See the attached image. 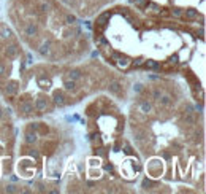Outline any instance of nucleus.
<instances>
[{
    "label": "nucleus",
    "mask_w": 206,
    "mask_h": 194,
    "mask_svg": "<svg viewBox=\"0 0 206 194\" xmlns=\"http://www.w3.org/2000/svg\"><path fill=\"white\" fill-rule=\"evenodd\" d=\"M157 100H158V104H160L162 107H165V108H170V107L173 105V99L168 96V94H162Z\"/></svg>",
    "instance_id": "nucleus-1"
},
{
    "label": "nucleus",
    "mask_w": 206,
    "mask_h": 194,
    "mask_svg": "<svg viewBox=\"0 0 206 194\" xmlns=\"http://www.w3.org/2000/svg\"><path fill=\"white\" fill-rule=\"evenodd\" d=\"M17 89H19L17 83L11 81V83H8V85L5 86V94H8V96H14V94H17Z\"/></svg>",
    "instance_id": "nucleus-2"
},
{
    "label": "nucleus",
    "mask_w": 206,
    "mask_h": 194,
    "mask_svg": "<svg viewBox=\"0 0 206 194\" xmlns=\"http://www.w3.org/2000/svg\"><path fill=\"white\" fill-rule=\"evenodd\" d=\"M19 112H21L22 115H30V113L33 112V104H30V102H22V104L19 105Z\"/></svg>",
    "instance_id": "nucleus-3"
},
{
    "label": "nucleus",
    "mask_w": 206,
    "mask_h": 194,
    "mask_svg": "<svg viewBox=\"0 0 206 194\" xmlns=\"http://www.w3.org/2000/svg\"><path fill=\"white\" fill-rule=\"evenodd\" d=\"M116 64H117L119 69H124V70H125V69L130 65V64H132V61L127 59V57H124V56H119V57L116 59Z\"/></svg>",
    "instance_id": "nucleus-4"
},
{
    "label": "nucleus",
    "mask_w": 206,
    "mask_h": 194,
    "mask_svg": "<svg viewBox=\"0 0 206 194\" xmlns=\"http://www.w3.org/2000/svg\"><path fill=\"white\" fill-rule=\"evenodd\" d=\"M120 89H122V86H120L119 81H111L109 86H108V91L111 92V94H119Z\"/></svg>",
    "instance_id": "nucleus-5"
},
{
    "label": "nucleus",
    "mask_w": 206,
    "mask_h": 194,
    "mask_svg": "<svg viewBox=\"0 0 206 194\" xmlns=\"http://www.w3.org/2000/svg\"><path fill=\"white\" fill-rule=\"evenodd\" d=\"M35 108L38 110L40 113H43V112H46V108H48V102H46V99H38L35 102Z\"/></svg>",
    "instance_id": "nucleus-6"
},
{
    "label": "nucleus",
    "mask_w": 206,
    "mask_h": 194,
    "mask_svg": "<svg viewBox=\"0 0 206 194\" xmlns=\"http://www.w3.org/2000/svg\"><path fill=\"white\" fill-rule=\"evenodd\" d=\"M111 18V13H103V14H100L98 18H97V24L100 26V27H105V24H106V21Z\"/></svg>",
    "instance_id": "nucleus-7"
},
{
    "label": "nucleus",
    "mask_w": 206,
    "mask_h": 194,
    "mask_svg": "<svg viewBox=\"0 0 206 194\" xmlns=\"http://www.w3.org/2000/svg\"><path fill=\"white\" fill-rule=\"evenodd\" d=\"M25 34L30 35V37L36 35V34H38V26H36V24H27L25 26Z\"/></svg>",
    "instance_id": "nucleus-8"
},
{
    "label": "nucleus",
    "mask_w": 206,
    "mask_h": 194,
    "mask_svg": "<svg viewBox=\"0 0 206 194\" xmlns=\"http://www.w3.org/2000/svg\"><path fill=\"white\" fill-rule=\"evenodd\" d=\"M40 54H41V56H48V54H49V51H51V42L48 40V42H44L41 46H40Z\"/></svg>",
    "instance_id": "nucleus-9"
},
{
    "label": "nucleus",
    "mask_w": 206,
    "mask_h": 194,
    "mask_svg": "<svg viewBox=\"0 0 206 194\" xmlns=\"http://www.w3.org/2000/svg\"><path fill=\"white\" fill-rule=\"evenodd\" d=\"M17 51H19V49H17L16 45H10V46H8V48L5 49V54H6V56L10 57V59H13L16 54H17Z\"/></svg>",
    "instance_id": "nucleus-10"
},
{
    "label": "nucleus",
    "mask_w": 206,
    "mask_h": 194,
    "mask_svg": "<svg viewBox=\"0 0 206 194\" xmlns=\"http://www.w3.org/2000/svg\"><path fill=\"white\" fill-rule=\"evenodd\" d=\"M54 104L59 105V107H63L65 105V97H63L62 92H55V94H54Z\"/></svg>",
    "instance_id": "nucleus-11"
},
{
    "label": "nucleus",
    "mask_w": 206,
    "mask_h": 194,
    "mask_svg": "<svg viewBox=\"0 0 206 194\" xmlns=\"http://www.w3.org/2000/svg\"><path fill=\"white\" fill-rule=\"evenodd\" d=\"M25 142L27 143H35L36 142V134H35V131H29L25 134Z\"/></svg>",
    "instance_id": "nucleus-12"
},
{
    "label": "nucleus",
    "mask_w": 206,
    "mask_h": 194,
    "mask_svg": "<svg viewBox=\"0 0 206 194\" xmlns=\"http://www.w3.org/2000/svg\"><path fill=\"white\" fill-rule=\"evenodd\" d=\"M151 108H152V105L149 104V102H146V100L139 104V110H141L143 113H149V112H151Z\"/></svg>",
    "instance_id": "nucleus-13"
},
{
    "label": "nucleus",
    "mask_w": 206,
    "mask_h": 194,
    "mask_svg": "<svg viewBox=\"0 0 206 194\" xmlns=\"http://www.w3.org/2000/svg\"><path fill=\"white\" fill-rule=\"evenodd\" d=\"M63 86H65V89H68V91H73L74 89V86H76V81H73V80H65L63 81Z\"/></svg>",
    "instance_id": "nucleus-14"
},
{
    "label": "nucleus",
    "mask_w": 206,
    "mask_h": 194,
    "mask_svg": "<svg viewBox=\"0 0 206 194\" xmlns=\"http://www.w3.org/2000/svg\"><path fill=\"white\" fill-rule=\"evenodd\" d=\"M68 78L73 80V81L79 80V78H81V72H79V70H71V72L68 73Z\"/></svg>",
    "instance_id": "nucleus-15"
},
{
    "label": "nucleus",
    "mask_w": 206,
    "mask_h": 194,
    "mask_svg": "<svg viewBox=\"0 0 206 194\" xmlns=\"http://www.w3.org/2000/svg\"><path fill=\"white\" fill-rule=\"evenodd\" d=\"M185 16L189 18V19H195V18L198 16V13H196V10H193V8H189V10L185 11Z\"/></svg>",
    "instance_id": "nucleus-16"
},
{
    "label": "nucleus",
    "mask_w": 206,
    "mask_h": 194,
    "mask_svg": "<svg viewBox=\"0 0 206 194\" xmlns=\"http://www.w3.org/2000/svg\"><path fill=\"white\" fill-rule=\"evenodd\" d=\"M184 121H185L187 124H193V123H195V116H193V113H187L185 118H184Z\"/></svg>",
    "instance_id": "nucleus-17"
},
{
    "label": "nucleus",
    "mask_w": 206,
    "mask_h": 194,
    "mask_svg": "<svg viewBox=\"0 0 206 194\" xmlns=\"http://www.w3.org/2000/svg\"><path fill=\"white\" fill-rule=\"evenodd\" d=\"M144 64H146L147 69H157V67H158V64H157L155 61H146Z\"/></svg>",
    "instance_id": "nucleus-18"
},
{
    "label": "nucleus",
    "mask_w": 206,
    "mask_h": 194,
    "mask_svg": "<svg viewBox=\"0 0 206 194\" xmlns=\"http://www.w3.org/2000/svg\"><path fill=\"white\" fill-rule=\"evenodd\" d=\"M11 35H13V32L10 29H6V27H5V29H2V37H3V38H10Z\"/></svg>",
    "instance_id": "nucleus-19"
},
{
    "label": "nucleus",
    "mask_w": 206,
    "mask_h": 194,
    "mask_svg": "<svg viewBox=\"0 0 206 194\" xmlns=\"http://www.w3.org/2000/svg\"><path fill=\"white\" fill-rule=\"evenodd\" d=\"M133 134H135L136 140H143V138H144V132L143 131H133Z\"/></svg>",
    "instance_id": "nucleus-20"
},
{
    "label": "nucleus",
    "mask_w": 206,
    "mask_h": 194,
    "mask_svg": "<svg viewBox=\"0 0 206 194\" xmlns=\"http://www.w3.org/2000/svg\"><path fill=\"white\" fill-rule=\"evenodd\" d=\"M40 11H43V13H46V11H49V3H46V2H43V3L40 5Z\"/></svg>",
    "instance_id": "nucleus-21"
},
{
    "label": "nucleus",
    "mask_w": 206,
    "mask_h": 194,
    "mask_svg": "<svg viewBox=\"0 0 206 194\" xmlns=\"http://www.w3.org/2000/svg\"><path fill=\"white\" fill-rule=\"evenodd\" d=\"M168 64H170V65H174V64H177V56H171L170 61H168Z\"/></svg>",
    "instance_id": "nucleus-22"
},
{
    "label": "nucleus",
    "mask_w": 206,
    "mask_h": 194,
    "mask_svg": "<svg viewBox=\"0 0 206 194\" xmlns=\"http://www.w3.org/2000/svg\"><path fill=\"white\" fill-rule=\"evenodd\" d=\"M135 5H138V6H143V5H147V0H135Z\"/></svg>",
    "instance_id": "nucleus-23"
},
{
    "label": "nucleus",
    "mask_w": 206,
    "mask_h": 194,
    "mask_svg": "<svg viewBox=\"0 0 206 194\" xmlns=\"http://www.w3.org/2000/svg\"><path fill=\"white\" fill-rule=\"evenodd\" d=\"M173 14H174L176 18H179V16H182V11L179 10V8H174V10H173Z\"/></svg>",
    "instance_id": "nucleus-24"
},
{
    "label": "nucleus",
    "mask_w": 206,
    "mask_h": 194,
    "mask_svg": "<svg viewBox=\"0 0 206 194\" xmlns=\"http://www.w3.org/2000/svg\"><path fill=\"white\" fill-rule=\"evenodd\" d=\"M14 191H16L14 184H8V186H6V192H14Z\"/></svg>",
    "instance_id": "nucleus-25"
},
{
    "label": "nucleus",
    "mask_w": 206,
    "mask_h": 194,
    "mask_svg": "<svg viewBox=\"0 0 206 194\" xmlns=\"http://www.w3.org/2000/svg\"><path fill=\"white\" fill-rule=\"evenodd\" d=\"M143 64H144L143 59H136V61L133 62V65H135V67H139V65H143Z\"/></svg>",
    "instance_id": "nucleus-26"
},
{
    "label": "nucleus",
    "mask_w": 206,
    "mask_h": 194,
    "mask_svg": "<svg viewBox=\"0 0 206 194\" xmlns=\"http://www.w3.org/2000/svg\"><path fill=\"white\" fill-rule=\"evenodd\" d=\"M74 21H76V18H74V16H71V14L67 16V22H68V24H71V22H74Z\"/></svg>",
    "instance_id": "nucleus-27"
},
{
    "label": "nucleus",
    "mask_w": 206,
    "mask_h": 194,
    "mask_svg": "<svg viewBox=\"0 0 206 194\" xmlns=\"http://www.w3.org/2000/svg\"><path fill=\"white\" fill-rule=\"evenodd\" d=\"M143 186H144V188H146V186H152V181H151V180H144V181H143Z\"/></svg>",
    "instance_id": "nucleus-28"
},
{
    "label": "nucleus",
    "mask_w": 206,
    "mask_h": 194,
    "mask_svg": "<svg viewBox=\"0 0 206 194\" xmlns=\"http://www.w3.org/2000/svg\"><path fill=\"white\" fill-rule=\"evenodd\" d=\"M160 96H162V92L158 91V89H155V91H154V99H158Z\"/></svg>",
    "instance_id": "nucleus-29"
},
{
    "label": "nucleus",
    "mask_w": 206,
    "mask_h": 194,
    "mask_svg": "<svg viewBox=\"0 0 206 194\" xmlns=\"http://www.w3.org/2000/svg\"><path fill=\"white\" fill-rule=\"evenodd\" d=\"M38 127H40L38 124H35V123H32V124H30V131H38Z\"/></svg>",
    "instance_id": "nucleus-30"
},
{
    "label": "nucleus",
    "mask_w": 206,
    "mask_h": 194,
    "mask_svg": "<svg viewBox=\"0 0 206 194\" xmlns=\"http://www.w3.org/2000/svg\"><path fill=\"white\" fill-rule=\"evenodd\" d=\"M133 89H135L136 92H139V91L143 89V86H141V85H139V83H138V85H135V86H133Z\"/></svg>",
    "instance_id": "nucleus-31"
},
{
    "label": "nucleus",
    "mask_w": 206,
    "mask_h": 194,
    "mask_svg": "<svg viewBox=\"0 0 206 194\" xmlns=\"http://www.w3.org/2000/svg\"><path fill=\"white\" fill-rule=\"evenodd\" d=\"M185 110H187L185 113H193V107H192V105H187V107H185Z\"/></svg>",
    "instance_id": "nucleus-32"
},
{
    "label": "nucleus",
    "mask_w": 206,
    "mask_h": 194,
    "mask_svg": "<svg viewBox=\"0 0 206 194\" xmlns=\"http://www.w3.org/2000/svg\"><path fill=\"white\" fill-rule=\"evenodd\" d=\"M3 73H5V65L0 62V75H3Z\"/></svg>",
    "instance_id": "nucleus-33"
},
{
    "label": "nucleus",
    "mask_w": 206,
    "mask_h": 194,
    "mask_svg": "<svg viewBox=\"0 0 206 194\" xmlns=\"http://www.w3.org/2000/svg\"><path fill=\"white\" fill-rule=\"evenodd\" d=\"M196 110H198V112H201V110H203V105H200V104H196V107H195Z\"/></svg>",
    "instance_id": "nucleus-34"
},
{
    "label": "nucleus",
    "mask_w": 206,
    "mask_h": 194,
    "mask_svg": "<svg viewBox=\"0 0 206 194\" xmlns=\"http://www.w3.org/2000/svg\"><path fill=\"white\" fill-rule=\"evenodd\" d=\"M105 169H106L108 172H111V170H113V167H111V165H105Z\"/></svg>",
    "instance_id": "nucleus-35"
},
{
    "label": "nucleus",
    "mask_w": 206,
    "mask_h": 194,
    "mask_svg": "<svg viewBox=\"0 0 206 194\" xmlns=\"http://www.w3.org/2000/svg\"><path fill=\"white\" fill-rule=\"evenodd\" d=\"M2 115H3V110H2V108H0V118H2Z\"/></svg>",
    "instance_id": "nucleus-36"
}]
</instances>
